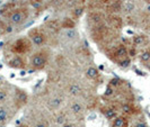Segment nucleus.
<instances>
[{
  "instance_id": "obj_1",
  "label": "nucleus",
  "mask_w": 150,
  "mask_h": 127,
  "mask_svg": "<svg viewBox=\"0 0 150 127\" xmlns=\"http://www.w3.org/2000/svg\"><path fill=\"white\" fill-rule=\"evenodd\" d=\"M49 58L50 53L47 50H40L30 55V65L33 70H43L49 63Z\"/></svg>"
},
{
  "instance_id": "obj_2",
  "label": "nucleus",
  "mask_w": 150,
  "mask_h": 127,
  "mask_svg": "<svg viewBox=\"0 0 150 127\" xmlns=\"http://www.w3.org/2000/svg\"><path fill=\"white\" fill-rule=\"evenodd\" d=\"M33 48V43L30 42V39L26 36L17 38L14 41V43L10 45V51L14 53L15 55H24L30 53Z\"/></svg>"
},
{
  "instance_id": "obj_3",
  "label": "nucleus",
  "mask_w": 150,
  "mask_h": 127,
  "mask_svg": "<svg viewBox=\"0 0 150 127\" xmlns=\"http://www.w3.org/2000/svg\"><path fill=\"white\" fill-rule=\"evenodd\" d=\"M30 17V10L27 8H16L8 15L9 22L14 25H23Z\"/></svg>"
},
{
  "instance_id": "obj_4",
  "label": "nucleus",
  "mask_w": 150,
  "mask_h": 127,
  "mask_svg": "<svg viewBox=\"0 0 150 127\" xmlns=\"http://www.w3.org/2000/svg\"><path fill=\"white\" fill-rule=\"evenodd\" d=\"M27 37L30 39V42L35 46H43L47 41V37L45 35V33L40 28H32L28 32Z\"/></svg>"
},
{
  "instance_id": "obj_5",
  "label": "nucleus",
  "mask_w": 150,
  "mask_h": 127,
  "mask_svg": "<svg viewBox=\"0 0 150 127\" xmlns=\"http://www.w3.org/2000/svg\"><path fill=\"white\" fill-rule=\"evenodd\" d=\"M8 65L13 69H24L26 67V62L22 55H15L8 61Z\"/></svg>"
},
{
  "instance_id": "obj_6",
  "label": "nucleus",
  "mask_w": 150,
  "mask_h": 127,
  "mask_svg": "<svg viewBox=\"0 0 150 127\" xmlns=\"http://www.w3.org/2000/svg\"><path fill=\"white\" fill-rule=\"evenodd\" d=\"M114 55H115V58L117 59V62H120V61H122V60H125V59H128L129 50L124 45H120V46L115 50Z\"/></svg>"
},
{
  "instance_id": "obj_7",
  "label": "nucleus",
  "mask_w": 150,
  "mask_h": 127,
  "mask_svg": "<svg viewBox=\"0 0 150 127\" xmlns=\"http://www.w3.org/2000/svg\"><path fill=\"white\" fill-rule=\"evenodd\" d=\"M128 120L124 116H117L112 120V127H127Z\"/></svg>"
},
{
  "instance_id": "obj_8",
  "label": "nucleus",
  "mask_w": 150,
  "mask_h": 127,
  "mask_svg": "<svg viewBox=\"0 0 150 127\" xmlns=\"http://www.w3.org/2000/svg\"><path fill=\"white\" fill-rule=\"evenodd\" d=\"M98 75H99V72L96 67H90L86 70V76L90 79V80H94V79H97Z\"/></svg>"
},
{
  "instance_id": "obj_9",
  "label": "nucleus",
  "mask_w": 150,
  "mask_h": 127,
  "mask_svg": "<svg viewBox=\"0 0 150 127\" xmlns=\"http://www.w3.org/2000/svg\"><path fill=\"white\" fill-rule=\"evenodd\" d=\"M104 116H105L107 119L113 120L115 117H117V114H116L115 109H113L111 107H107L105 110H104Z\"/></svg>"
},
{
  "instance_id": "obj_10",
  "label": "nucleus",
  "mask_w": 150,
  "mask_h": 127,
  "mask_svg": "<svg viewBox=\"0 0 150 127\" xmlns=\"http://www.w3.org/2000/svg\"><path fill=\"white\" fill-rule=\"evenodd\" d=\"M70 109L75 115H80L83 112V106L80 102H74L70 107Z\"/></svg>"
},
{
  "instance_id": "obj_11",
  "label": "nucleus",
  "mask_w": 150,
  "mask_h": 127,
  "mask_svg": "<svg viewBox=\"0 0 150 127\" xmlns=\"http://www.w3.org/2000/svg\"><path fill=\"white\" fill-rule=\"evenodd\" d=\"M10 32H11V26L6 25V22L0 18V36L5 35V34H7V33H10Z\"/></svg>"
},
{
  "instance_id": "obj_12",
  "label": "nucleus",
  "mask_w": 150,
  "mask_h": 127,
  "mask_svg": "<svg viewBox=\"0 0 150 127\" xmlns=\"http://www.w3.org/2000/svg\"><path fill=\"white\" fill-rule=\"evenodd\" d=\"M61 27L67 29H72L75 27V22L71 20V18H64L61 22Z\"/></svg>"
},
{
  "instance_id": "obj_13",
  "label": "nucleus",
  "mask_w": 150,
  "mask_h": 127,
  "mask_svg": "<svg viewBox=\"0 0 150 127\" xmlns=\"http://www.w3.org/2000/svg\"><path fill=\"white\" fill-rule=\"evenodd\" d=\"M8 119H9V115H8L7 109L0 106V124H5Z\"/></svg>"
},
{
  "instance_id": "obj_14",
  "label": "nucleus",
  "mask_w": 150,
  "mask_h": 127,
  "mask_svg": "<svg viewBox=\"0 0 150 127\" xmlns=\"http://www.w3.org/2000/svg\"><path fill=\"white\" fill-rule=\"evenodd\" d=\"M80 92H81V88L78 84H71L69 87V93L72 96H78L80 95Z\"/></svg>"
},
{
  "instance_id": "obj_15",
  "label": "nucleus",
  "mask_w": 150,
  "mask_h": 127,
  "mask_svg": "<svg viewBox=\"0 0 150 127\" xmlns=\"http://www.w3.org/2000/svg\"><path fill=\"white\" fill-rule=\"evenodd\" d=\"M62 101H63L62 98H54V99H52V100L50 101V106H51L52 108H58V107H60V105L62 104Z\"/></svg>"
},
{
  "instance_id": "obj_16",
  "label": "nucleus",
  "mask_w": 150,
  "mask_h": 127,
  "mask_svg": "<svg viewBox=\"0 0 150 127\" xmlns=\"http://www.w3.org/2000/svg\"><path fill=\"white\" fill-rule=\"evenodd\" d=\"M8 99V92L5 89H0V105L5 104Z\"/></svg>"
},
{
  "instance_id": "obj_17",
  "label": "nucleus",
  "mask_w": 150,
  "mask_h": 127,
  "mask_svg": "<svg viewBox=\"0 0 150 127\" xmlns=\"http://www.w3.org/2000/svg\"><path fill=\"white\" fill-rule=\"evenodd\" d=\"M140 60L142 62H148L150 60V51H144L140 55Z\"/></svg>"
},
{
  "instance_id": "obj_18",
  "label": "nucleus",
  "mask_w": 150,
  "mask_h": 127,
  "mask_svg": "<svg viewBox=\"0 0 150 127\" xmlns=\"http://www.w3.org/2000/svg\"><path fill=\"white\" fill-rule=\"evenodd\" d=\"M83 7H78V8H76L75 10L72 11V15L75 16V18H79L80 16L83 15Z\"/></svg>"
},
{
  "instance_id": "obj_19",
  "label": "nucleus",
  "mask_w": 150,
  "mask_h": 127,
  "mask_svg": "<svg viewBox=\"0 0 150 127\" xmlns=\"http://www.w3.org/2000/svg\"><path fill=\"white\" fill-rule=\"evenodd\" d=\"M143 42H144V37L143 36H135V37H133L134 45H141Z\"/></svg>"
},
{
  "instance_id": "obj_20",
  "label": "nucleus",
  "mask_w": 150,
  "mask_h": 127,
  "mask_svg": "<svg viewBox=\"0 0 150 127\" xmlns=\"http://www.w3.org/2000/svg\"><path fill=\"white\" fill-rule=\"evenodd\" d=\"M66 116L64 115H59L58 117H57V123L59 124V125H63V124H66Z\"/></svg>"
},
{
  "instance_id": "obj_21",
  "label": "nucleus",
  "mask_w": 150,
  "mask_h": 127,
  "mask_svg": "<svg viewBox=\"0 0 150 127\" xmlns=\"http://www.w3.org/2000/svg\"><path fill=\"white\" fill-rule=\"evenodd\" d=\"M122 112H125V114H131L132 112V107L128 104H125V105L122 106Z\"/></svg>"
},
{
  "instance_id": "obj_22",
  "label": "nucleus",
  "mask_w": 150,
  "mask_h": 127,
  "mask_svg": "<svg viewBox=\"0 0 150 127\" xmlns=\"http://www.w3.org/2000/svg\"><path fill=\"white\" fill-rule=\"evenodd\" d=\"M130 62H131V61H130V59L128 58V59H125V60L120 61V62H119V65L122 67H128L129 65H130Z\"/></svg>"
},
{
  "instance_id": "obj_23",
  "label": "nucleus",
  "mask_w": 150,
  "mask_h": 127,
  "mask_svg": "<svg viewBox=\"0 0 150 127\" xmlns=\"http://www.w3.org/2000/svg\"><path fill=\"white\" fill-rule=\"evenodd\" d=\"M34 127H49V123H47L46 120H44V121H40V123H38Z\"/></svg>"
},
{
  "instance_id": "obj_24",
  "label": "nucleus",
  "mask_w": 150,
  "mask_h": 127,
  "mask_svg": "<svg viewBox=\"0 0 150 127\" xmlns=\"http://www.w3.org/2000/svg\"><path fill=\"white\" fill-rule=\"evenodd\" d=\"M121 80L120 79H112L111 80V86H120Z\"/></svg>"
},
{
  "instance_id": "obj_25",
  "label": "nucleus",
  "mask_w": 150,
  "mask_h": 127,
  "mask_svg": "<svg viewBox=\"0 0 150 127\" xmlns=\"http://www.w3.org/2000/svg\"><path fill=\"white\" fill-rule=\"evenodd\" d=\"M113 93H114V91H113V89L111 88V87H108V88H106V91H105V96H112Z\"/></svg>"
},
{
  "instance_id": "obj_26",
  "label": "nucleus",
  "mask_w": 150,
  "mask_h": 127,
  "mask_svg": "<svg viewBox=\"0 0 150 127\" xmlns=\"http://www.w3.org/2000/svg\"><path fill=\"white\" fill-rule=\"evenodd\" d=\"M75 35H76V32H74V30H72V32H71V30H69V32L67 33V36H69L70 38L72 37V36H75Z\"/></svg>"
},
{
  "instance_id": "obj_27",
  "label": "nucleus",
  "mask_w": 150,
  "mask_h": 127,
  "mask_svg": "<svg viewBox=\"0 0 150 127\" xmlns=\"http://www.w3.org/2000/svg\"><path fill=\"white\" fill-rule=\"evenodd\" d=\"M134 127H148L144 123H137Z\"/></svg>"
},
{
  "instance_id": "obj_28",
  "label": "nucleus",
  "mask_w": 150,
  "mask_h": 127,
  "mask_svg": "<svg viewBox=\"0 0 150 127\" xmlns=\"http://www.w3.org/2000/svg\"><path fill=\"white\" fill-rule=\"evenodd\" d=\"M62 127H75L74 124H71V123H66V124H63Z\"/></svg>"
},
{
  "instance_id": "obj_29",
  "label": "nucleus",
  "mask_w": 150,
  "mask_h": 127,
  "mask_svg": "<svg viewBox=\"0 0 150 127\" xmlns=\"http://www.w3.org/2000/svg\"><path fill=\"white\" fill-rule=\"evenodd\" d=\"M33 1H35V4H41L43 0H33Z\"/></svg>"
},
{
  "instance_id": "obj_30",
  "label": "nucleus",
  "mask_w": 150,
  "mask_h": 127,
  "mask_svg": "<svg viewBox=\"0 0 150 127\" xmlns=\"http://www.w3.org/2000/svg\"><path fill=\"white\" fill-rule=\"evenodd\" d=\"M16 127H27L26 125H23V124H21V125H17Z\"/></svg>"
},
{
  "instance_id": "obj_31",
  "label": "nucleus",
  "mask_w": 150,
  "mask_h": 127,
  "mask_svg": "<svg viewBox=\"0 0 150 127\" xmlns=\"http://www.w3.org/2000/svg\"><path fill=\"white\" fill-rule=\"evenodd\" d=\"M147 10H148V11H150V6H148V8H147Z\"/></svg>"
},
{
  "instance_id": "obj_32",
  "label": "nucleus",
  "mask_w": 150,
  "mask_h": 127,
  "mask_svg": "<svg viewBox=\"0 0 150 127\" xmlns=\"http://www.w3.org/2000/svg\"><path fill=\"white\" fill-rule=\"evenodd\" d=\"M102 1H103V2H107V1H108V0H102Z\"/></svg>"
},
{
  "instance_id": "obj_33",
  "label": "nucleus",
  "mask_w": 150,
  "mask_h": 127,
  "mask_svg": "<svg viewBox=\"0 0 150 127\" xmlns=\"http://www.w3.org/2000/svg\"><path fill=\"white\" fill-rule=\"evenodd\" d=\"M149 29H150V25H149Z\"/></svg>"
},
{
  "instance_id": "obj_34",
  "label": "nucleus",
  "mask_w": 150,
  "mask_h": 127,
  "mask_svg": "<svg viewBox=\"0 0 150 127\" xmlns=\"http://www.w3.org/2000/svg\"><path fill=\"white\" fill-rule=\"evenodd\" d=\"M0 127H4V126H0Z\"/></svg>"
}]
</instances>
